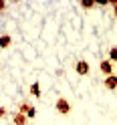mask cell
I'll return each instance as SVG.
<instances>
[{
  "instance_id": "obj_1",
  "label": "cell",
  "mask_w": 117,
  "mask_h": 125,
  "mask_svg": "<svg viewBox=\"0 0 117 125\" xmlns=\"http://www.w3.org/2000/svg\"><path fill=\"white\" fill-rule=\"evenodd\" d=\"M54 109H57L61 115H69L71 113V103H69L65 97H61V99H57V103H54Z\"/></svg>"
},
{
  "instance_id": "obj_2",
  "label": "cell",
  "mask_w": 117,
  "mask_h": 125,
  "mask_svg": "<svg viewBox=\"0 0 117 125\" xmlns=\"http://www.w3.org/2000/svg\"><path fill=\"white\" fill-rule=\"evenodd\" d=\"M75 71H77V75H89L91 67H89V62H87V61H77Z\"/></svg>"
},
{
  "instance_id": "obj_3",
  "label": "cell",
  "mask_w": 117,
  "mask_h": 125,
  "mask_svg": "<svg viewBox=\"0 0 117 125\" xmlns=\"http://www.w3.org/2000/svg\"><path fill=\"white\" fill-rule=\"evenodd\" d=\"M99 69H101V73H105L107 77L113 75V62L111 61H101L99 62Z\"/></svg>"
},
{
  "instance_id": "obj_4",
  "label": "cell",
  "mask_w": 117,
  "mask_h": 125,
  "mask_svg": "<svg viewBox=\"0 0 117 125\" xmlns=\"http://www.w3.org/2000/svg\"><path fill=\"white\" fill-rule=\"evenodd\" d=\"M103 85H105V89H109V91L117 89V77H115V75H109L107 79L103 81Z\"/></svg>"
},
{
  "instance_id": "obj_5",
  "label": "cell",
  "mask_w": 117,
  "mask_h": 125,
  "mask_svg": "<svg viewBox=\"0 0 117 125\" xmlns=\"http://www.w3.org/2000/svg\"><path fill=\"white\" fill-rule=\"evenodd\" d=\"M26 119H28V117L24 113H14V117H12L14 125H26Z\"/></svg>"
},
{
  "instance_id": "obj_6",
  "label": "cell",
  "mask_w": 117,
  "mask_h": 125,
  "mask_svg": "<svg viewBox=\"0 0 117 125\" xmlns=\"http://www.w3.org/2000/svg\"><path fill=\"white\" fill-rule=\"evenodd\" d=\"M10 42H12V36L10 34H2V36H0V49H8Z\"/></svg>"
},
{
  "instance_id": "obj_7",
  "label": "cell",
  "mask_w": 117,
  "mask_h": 125,
  "mask_svg": "<svg viewBox=\"0 0 117 125\" xmlns=\"http://www.w3.org/2000/svg\"><path fill=\"white\" fill-rule=\"evenodd\" d=\"M30 95H32V97H41L43 95V93H41V85H38V83L30 85Z\"/></svg>"
},
{
  "instance_id": "obj_8",
  "label": "cell",
  "mask_w": 117,
  "mask_h": 125,
  "mask_svg": "<svg viewBox=\"0 0 117 125\" xmlns=\"http://www.w3.org/2000/svg\"><path fill=\"white\" fill-rule=\"evenodd\" d=\"M109 61L117 62V46H111V51H109Z\"/></svg>"
},
{
  "instance_id": "obj_9",
  "label": "cell",
  "mask_w": 117,
  "mask_h": 125,
  "mask_svg": "<svg viewBox=\"0 0 117 125\" xmlns=\"http://www.w3.org/2000/svg\"><path fill=\"white\" fill-rule=\"evenodd\" d=\"M95 4H97L95 0H81V6H83V8H93Z\"/></svg>"
},
{
  "instance_id": "obj_10",
  "label": "cell",
  "mask_w": 117,
  "mask_h": 125,
  "mask_svg": "<svg viewBox=\"0 0 117 125\" xmlns=\"http://www.w3.org/2000/svg\"><path fill=\"white\" fill-rule=\"evenodd\" d=\"M30 107H32V105H30V103H22V105L18 107V113H24V115H26V113H28V109H30Z\"/></svg>"
},
{
  "instance_id": "obj_11",
  "label": "cell",
  "mask_w": 117,
  "mask_h": 125,
  "mask_svg": "<svg viewBox=\"0 0 117 125\" xmlns=\"http://www.w3.org/2000/svg\"><path fill=\"white\" fill-rule=\"evenodd\" d=\"M6 10V2H4V0H0V14H2Z\"/></svg>"
},
{
  "instance_id": "obj_12",
  "label": "cell",
  "mask_w": 117,
  "mask_h": 125,
  "mask_svg": "<svg viewBox=\"0 0 117 125\" xmlns=\"http://www.w3.org/2000/svg\"><path fill=\"white\" fill-rule=\"evenodd\" d=\"M6 113H8V111H6V107H0V119H2V117H4Z\"/></svg>"
},
{
  "instance_id": "obj_13",
  "label": "cell",
  "mask_w": 117,
  "mask_h": 125,
  "mask_svg": "<svg viewBox=\"0 0 117 125\" xmlns=\"http://www.w3.org/2000/svg\"><path fill=\"white\" fill-rule=\"evenodd\" d=\"M113 14H115V16H117V4L113 6Z\"/></svg>"
}]
</instances>
